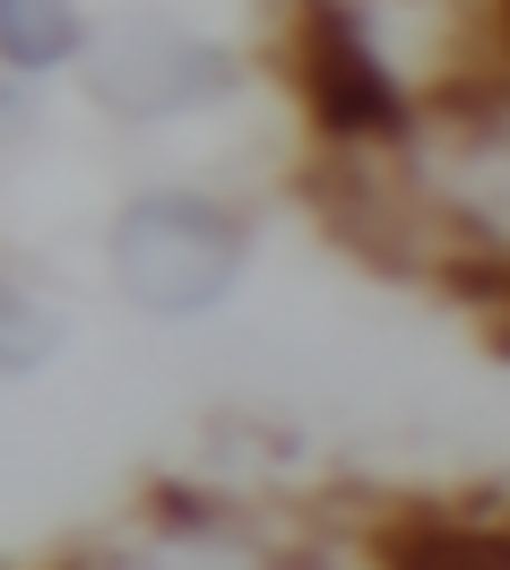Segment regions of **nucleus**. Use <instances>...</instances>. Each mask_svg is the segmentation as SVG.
<instances>
[{
    "instance_id": "obj_1",
    "label": "nucleus",
    "mask_w": 510,
    "mask_h": 570,
    "mask_svg": "<svg viewBox=\"0 0 510 570\" xmlns=\"http://www.w3.org/2000/svg\"><path fill=\"white\" fill-rule=\"evenodd\" d=\"M234 268H243V225L199 190H147L112 225V277L139 312L190 321V312L225 303Z\"/></svg>"
},
{
    "instance_id": "obj_2",
    "label": "nucleus",
    "mask_w": 510,
    "mask_h": 570,
    "mask_svg": "<svg viewBox=\"0 0 510 570\" xmlns=\"http://www.w3.org/2000/svg\"><path fill=\"white\" fill-rule=\"evenodd\" d=\"M277 52H286V70H294V87H303V105H312L328 147L406 139V87L390 78V61L372 52L355 0H294Z\"/></svg>"
},
{
    "instance_id": "obj_3",
    "label": "nucleus",
    "mask_w": 510,
    "mask_h": 570,
    "mask_svg": "<svg viewBox=\"0 0 510 570\" xmlns=\"http://www.w3.org/2000/svg\"><path fill=\"white\" fill-rule=\"evenodd\" d=\"M78 52H87V96L121 121H174L234 87V61L217 43L183 36L165 18H112L96 36H78Z\"/></svg>"
},
{
    "instance_id": "obj_4",
    "label": "nucleus",
    "mask_w": 510,
    "mask_h": 570,
    "mask_svg": "<svg viewBox=\"0 0 510 570\" xmlns=\"http://www.w3.org/2000/svg\"><path fill=\"white\" fill-rule=\"evenodd\" d=\"M381 570H502V528H475V519H424V510H406L381 528Z\"/></svg>"
},
{
    "instance_id": "obj_5",
    "label": "nucleus",
    "mask_w": 510,
    "mask_h": 570,
    "mask_svg": "<svg viewBox=\"0 0 510 570\" xmlns=\"http://www.w3.org/2000/svg\"><path fill=\"white\" fill-rule=\"evenodd\" d=\"M70 52H78L70 0H0V61L9 70H61Z\"/></svg>"
},
{
    "instance_id": "obj_6",
    "label": "nucleus",
    "mask_w": 510,
    "mask_h": 570,
    "mask_svg": "<svg viewBox=\"0 0 510 570\" xmlns=\"http://www.w3.org/2000/svg\"><path fill=\"white\" fill-rule=\"evenodd\" d=\"M52 337H61V328L43 321L36 303L0 294V363H18V372H27V363H43V355H52Z\"/></svg>"
},
{
    "instance_id": "obj_7",
    "label": "nucleus",
    "mask_w": 510,
    "mask_h": 570,
    "mask_svg": "<svg viewBox=\"0 0 510 570\" xmlns=\"http://www.w3.org/2000/svg\"><path fill=\"white\" fill-rule=\"evenodd\" d=\"M18 121H27V105H18V96H0V130H18Z\"/></svg>"
}]
</instances>
